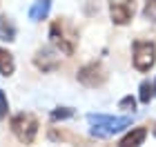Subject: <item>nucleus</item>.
I'll return each mask as SVG.
<instances>
[{
	"label": "nucleus",
	"instance_id": "nucleus-17",
	"mask_svg": "<svg viewBox=\"0 0 156 147\" xmlns=\"http://www.w3.org/2000/svg\"><path fill=\"white\" fill-rule=\"evenodd\" d=\"M152 134H154V136H156V123H154V127H152Z\"/></svg>",
	"mask_w": 156,
	"mask_h": 147
},
{
	"label": "nucleus",
	"instance_id": "nucleus-1",
	"mask_svg": "<svg viewBox=\"0 0 156 147\" xmlns=\"http://www.w3.org/2000/svg\"><path fill=\"white\" fill-rule=\"evenodd\" d=\"M87 123L91 125L89 134L94 138H109L120 134L132 125V116H107V114H87Z\"/></svg>",
	"mask_w": 156,
	"mask_h": 147
},
{
	"label": "nucleus",
	"instance_id": "nucleus-14",
	"mask_svg": "<svg viewBox=\"0 0 156 147\" xmlns=\"http://www.w3.org/2000/svg\"><path fill=\"white\" fill-rule=\"evenodd\" d=\"M143 18H145V20H150V23H156V0H145Z\"/></svg>",
	"mask_w": 156,
	"mask_h": 147
},
{
	"label": "nucleus",
	"instance_id": "nucleus-13",
	"mask_svg": "<svg viewBox=\"0 0 156 147\" xmlns=\"http://www.w3.org/2000/svg\"><path fill=\"white\" fill-rule=\"evenodd\" d=\"M74 107H56L49 111V121L51 123H62V121H69V118H74Z\"/></svg>",
	"mask_w": 156,
	"mask_h": 147
},
{
	"label": "nucleus",
	"instance_id": "nucleus-5",
	"mask_svg": "<svg viewBox=\"0 0 156 147\" xmlns=\"http://www.w3.org/2000/svg\"><path fill=\"white\" fill-rule=\"evenodd\" d=\"M76 80L85 87H103L107 82V69H105L101 62H89V65H83L76 74Z\"/></svg>",
	"mask_w": 156,
	"mask_h": 147
},
{
	"label": "nucleus",
	"instance_id": "nucleus-15",
	"mask_svg": "<svg viewBox=\"0 0 156 147\" xmlns=\"http://www.w3.org/2000/svg\"><path fill=\"white\" fill-rule=\"evenodd\" d=\"M118 109H123V111H136V98L134 96H125V98H120L118 100Z\"/></svg>",
	"mask_w": 156,
	"mask_h": 147
},
{
	"label": "nucleus",
	"instance_id": "nucleus-6",
	"mask_svg": "<svg viewBox=\"0 0 156 147\" xmlns=\"http://www.w3.org/2000/svg\"><path fill=\"white\" fill-rule=\"evenodd\" d=\"M136 0H109V18L118 27H125L134 20Z\"/></svg>",
	"mask_w": 156,
	"mask_h": 147
},
{
	"label": "nucleus",
	"instance_id": "nucleus-8",
	"mask_svg": "<svg viewBox=\"0 0 156 147\" xmlns=\"http://www.w3.org/2000/svg\"><path fill=\"white\" fill-rule=\"evenodd\" d=\"M49 11H51V0H36L29 9V20L31 23H40V20H45L49 16Z\"/></svg>",
	"mask_w": 156,
	"mask_h": 147
},
{
	"label": "nucleus",
	"instance_id": "nucleus-9",
	"mask_svg": "<svg viewBox=\"0 0 156 147\" xmlns=\"http://www.w3.org/2000/svg\"><path fill=\"white\" fill-rule=\"evenodd\" d=\"M147 138V127H134L132 131H127V134L118 141L120 147H127V145H143Z\"/></svg>",
	"mask_w": 156,
	"mask_h": 147
},
{
	"label": "nucleus",
	"instance_id": "nucleus-10",
	"mask_svg": "<svg viewBox=\"0 0 156 147\" xmlns=\"http://www.w3.org/2000/svg\"><path fill=\"white\" fill-rule=\"evenodd\" d=\"M16 72V60H13V54L9 49L0 47V76L9 78V76Z\"/></svg>",
	"mask_w": 156,
	"mask_h": 147
},
{
	"label": "nucleus",
	"instance_id": "nucleus-16",
	"mask_svg": "<svg viewBox=\"0 0 156 147\" xmlns=\"http://www.w3.org/2000/svg\"><path fill=\"white\" fill-rule=\"evenodd\" d=\"M7 114H9V100H7V94L5 89H0V118H7Z\"/></svg>",
	"mask_w": 156,
	"mask_h": 147
},
{
	"label": "nucleus",
	"instance_id": "nucleus-11",
	"mask_svg": "<svg viewBox=\"0 0 156 147\" xmlns=\"http://www.w3.org/2000/svg\"><path fill=\"white\" fill-rule=\"evenodd\" d=\"M16 25H13L11 18L7 16H0V40L2 43H13L16 40Z\"/></svg>",
	"mask_w": 156,
	"mask_h": 147
},
{
	"label": "nucleus",
	"instance_id": "nucleus-12",
	"mask_svg": "<svg viewBox=\"0 0 156 147\" xmlns=\"http://www.w3.org/2000/svg\"><path fill=\"white\" fill-rule=\"evenodd\" d=\"M156 94V87H154V80H143L138 85V100L143 103V105H150L152 103V98Z\"/></svg>",
	"mask_w": 156,
	"mask_h": 147
},
{
	"label": "nucleus",
	"instance_id": "nucleus-3",
	"mask_svg": "<svg viewBox=\"0 0 156 147\" xmlns=\"http://www.w3.org/2000/svg\"><path fill=\"white\" fill-rule=\"evenodd\" d=\"M9 127H11L13 136H16L20 143L31 145L34 141H36V136H38V127H40V125H38V118L34 114H29V111H20V114L11 116Z\"/></svg>",
	"mask_w": 156,
	"mask_h": 147
},
{
	"label": "nucleus",
	"instance_id": "nucleus-4",
	"mask_svg": "<svg viewBox=\"0 0 156 147\" xmlns=\"http://www.w3.org/2000/svg\"><path fill=\"white\" fill-rule=\"evenodd\" d=\"M132 62L136 72H150L156 65V45L152 40H136L132 45Z\"/></svg>",
	"mask_w": 156,
	"mask_h": 147
},
{
	"label": "nucleus",
	"instance_id": "nucleus-2",
	"mask_svg": "<svg viewBox=\"0 0 156 147\" xmlns=\"http://www.w3.org/2000/svg\"><path fill=\"white\" fill-rule=\"evenodd\" d=\"M49 43L56 47L62 56H74L76 45H78V33L72 23H67V18L54 20L49 27Z\"/></svg>",
	"mask_w": 156,
	"mask_h": 147
},
{
	"label": "nucleus",
	"instance_id": "nucleus-18",
	"mask_svg": "<svg viewBox=\"0 0 156 147\" xmlns=\"http://www.w3.org/2000/svg\"><path fill=\"white\" fill-rule=\"evenodd\" d=\"M154 87H156V80H154Z\"/></svg>",
	"mask_w": 156,
	"mask_h": 147
},
{
	"label": "nucleus",
	"instance_id": "nucleus-7",
	"mask_svg": "<svg viewBox=\"0 0 156 147\" xmlns=\"http://www.w3.org/2000/svg\"><path fill=\"white\" fill-rule=\"evenodd\" d=\"M60 51L56 47H40L36 54H34V65H36L38 72L42 74H51L60 67Z\"/></svg>",
	"mask_w": 156,
	"mask_h": 147
}]
</instances>
